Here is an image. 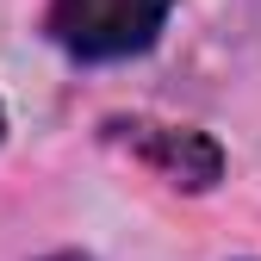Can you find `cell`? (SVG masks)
<instances>
[{"mask_svg":"<svg viewBox=\"0 0 261 261\" xmlns=\"http://www.w3.org/2000/svg\"><path fill=\"white\" fill-rule=\"evenodd\" d=\"M50 261H87V255H50Z\"/></svg>","mask_w":261,"mask_h":261,"instance_id":"cell-3","label":"cell"},{"mask_svg":"<svg viewBox=\"0 0 261 261\" xmlns=\"http://www.w3.org/2000/svg\"><path fill=\"white\" fill-rule=\"evenodd\" d=\"M118 137H124V149L137 155V162H149V168L162 174V180H174V187H193V193H205V187H218V174H224V149L212 143V137H199V130H180V124H112Z\"/></svg>","mask_w":261,"mask_h":261,"instance_id":"cell-2","label":"cell"},{"mask_svg":"<svg viewBox=\"0 0 261 261\" xmlns=\"http://www.w3.org/2000/svg\"><path fill=\"white\" fill-rule=\"evenodd\" d=\"M0 130H7V118H0Z\"/></svg>","mask_w":261,"mask_h":261,"instance_id":"cell-4","label":"cell"},{"mask_svg":"<svg viewBox=\"0 0 261 261\" xmlns=\"http://www.w3.org/2000/svg\"><path fill=\"white\" fill-rule=\"evenodd\" d=\"M174 0H50V38L81 62H118L155 44Z\"/></svg>","mask_w":261,"mask_h":261,"instance_id":"cell-1","label":"cell"}]
</instances>
